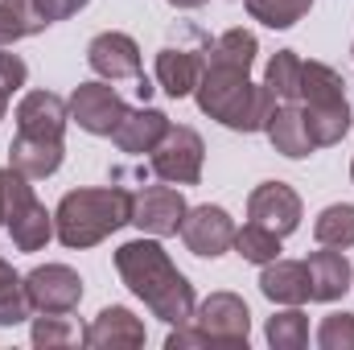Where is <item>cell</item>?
<instances>
[{
	"label": "cell",
	"mask_w": 354,
	"mask_h": 350,
	"mask_svg": "<svg viewBox=\"0 0 354 350\" xmlns=\"http://www.w3.org/2000/svg\"><path fill=\"white\" fill-rule=\"evenodd\" d=\"M115 272L165 326L194 322V284L177 272V264L157 239H132L115 248Z\"/></svg>",
	"instance_id": "obj_1"
},
{
	"label": "cell",
	"mask_w": 354,
	"mask_h": 350,
	"mask_svg": "<svg viewBox=\"0 0 354 350\" xmlns=\"http://www.w3.org/2000/svg\"><path fill=\"white\" fill-rule=\"evenodd\" d=\"M194 99L202 107V116L218 120L231 132H264L268 116L276 111V95L260 83L248 79V71H227V66H206L202 62V79L194 87Z\"/></svg>",
	"instance_id": "obj_2"
},
{
	"label": "cell",
	"mask_w": 354,
	"mask_h": 350,
	"mask_svg": "<svg viewBox=\"0 0 354 350\" xmlns=\"http://www.w3.org/2000/svg\"><path fill=\"white\" fill-rule=\"evenodd\" d=\"M132 198L120 185H103V190H71L62 194L58 210H54V235L62 239V248H95L107 235H115L124 223H132Z\"/></svg>",
	"instance_id": "obj_3"
},
{
	"label": "cell",
	"mask_w": 354,
	"mask_h": 350,
	"mask_svg": "<svg viewBox=\"0 0 354 350\" xmlns=\"http://www.w3.org/2000/svg\"><path fill=\"white\" fill-rule=\"evenodd\" d=\"M305 120H309V132H313V145L317 149H330L338 145L346 132H351V103H346V83L334 66L326 62H305L301 66V95H297Z\"/></svg>",
	"instance_id": "obj_4"
},
{
	"label": "cell",
	"mask_w": 354,
	"mask_h": 350,
	"mask_svg": "<svg viewBox=\"0 0 354 350\" xmlns=\"http://www.w3.org/2000/svg\"><path fill=\"white\" fill-rule=\"evenodd\" d=\"M202 161H206V145L194 128L169 124V132L161 136V145L149 153L153 174L169 185H198L202 181Z\"/></svg>",
	"instance_id": "obj_5"
},
{
	"label": "cell",
	"mask_w": 354,
	"mask_h": 350,
	"mask_svg": "<svg viewBox=\"0 0 354 350\" xmlns=\"http://www.w3.org/2000/svg\"><path fill=\"white\" fill-rule=\"evenodd\" d=\"M194 326L206 334L210 347H248L252 313H248L243 297H235V293H210L194 309Z\"/></svg>",
	"instance_id": "obj_6"
},
{
	"label": "cell",
	"mask_w": 354,
	"mask_h": 350,
	"mask_svg": "<svg viewBox=\"0 0 354 350\" xmlns=\"http://www.w3.org/2000/svg\"><path fill=\"white\" fill-rule=\"evenodd\" d=\"M25 293L37 313H71L83 301V276L66 264H41L25 276Z\"/></svg>",
	"instance_id": "obj_7"
},
{
	"label": "cell",
	"mask_w": 354,
	"mask_h": 350,
	"mask_svg": "<svg viewBox=\"0 0 354 350\" xmlns=\"http://www.w3.org/2000/svg\"><path fill=\"white\" fill-rule=\"evenodd\" d=\"M4 227H8V235H12V248H17V252H41V248L50 243V235H54V214L37 202L29 177L17 181L12 206H8V223H4Z\"/></svg>",
	"instance_id": "obj_8"
},
{
	"label": "cell",
	"mask_w": 354,
	"mask_h": 350,
	"mask_svg": "<svg viewBox=\"0 0 354 350\" xmlns=\"http://www.w3.org/2000/svg\"><path fill=\"white\" fill-rule=\"evenodd\" d=\"M181 239L194 256L202 260H214L223 252H231L235 243V219L223 210V206H189L185 219H181Z\"/></svg>",
	"instance_id": "obj_9"
},
{
	"label": "cell",
	"mask_w": 354,
	"mask_h": 350,
	"mask_svg": "<svg viewBox=\"0 0 354 350\" xmlns=\"http://www.w3.org/2000/svg\"><path fill=\"white\" fill-rule=\"evenodd\" d=\"M124 99L115 95L111 83H79L71 95V120L91 132V136H111L124 120Z\"/></svg>",
	"instance_id": "obj_10"
},
{
	"label": "cell",
	"mask_w": 354,
	"mask_h": 350,
	"mask_svg": "<svg viewBox=\"0 0 354 350\" xmlns=\"http://www.w3.org/2000/svg\"><path fill=\"white\" fill-rule=\"evenodd\" d=\"M248 219L284 239V235H292L301 227V194L292 185H284V181H264L248 198Z\"/></svg>",
	"instance_id": "obj_11"
},
{
	"label": "cell",
	"mask_w": 354,
	"mask_h": 350,
	"mask_svg": "<svg viewBox=\"0 0 354 350\" xmlns=\"http://www.w3.org/2000/svg\"><path fill=\"white\" fill-rule=\"evenodd\" d=\"M185 198L177 194L174 185H149L132 198V223L153 235V239H165L181 231V219H185Z\"/></svg>",
	"instance_id": "obj_12"
},
{
	"label": "cell",
	"mask_w": 354,
	"mask_h": 350,
	"mask_svg": "<svg viewBox=\"0 0 354 350\" xmlns=\"http://www.w3.org/2000/svg\"><path fill=\"white\" fill-rule=\"evenodd\" d=\"M87 62H91V71L99 79H107V83L140 79V46L128 33H99V37H91Z\"/></svg>",
	"instance_id": "obj_13"
},
{
	"label": "cell",
	"mask_w": 354,
	"mask_h": 350,
	"mask_svg": "<svg viewBox=\"0 0 354 350\" xmlns=\"http://www.w3.org/2000/svg\"><path fill=\"white\" fill-rule=\"evenodd\" d=\"M145 322L124 309V305H107L99 309V317L83 330V347L91 350H120V347H145Z\"/></svg>",
	"instance_id": "obj_14"
},
{
	"label": "cell",
	"mask_w": 354,
	"mask_h": 350,
	"mask_svg": "<svg viewBox=\"0 0 354 350\" xmlns=\"http://www.w3.org/2000/svg\"><path fill=\"white\" fill-rule=\"evenodd\" d=\"M169 132V116L161 107H128L120 128L111 132L115 149L120 153H132V157H145L161 145V136Z\"/></svg>",
	"instance_id": "obj_15"
},
{
	"label": "cell",
	"mask_w": 354,
	"mask_h": 350,
	"mask_svg": "<svg viewBox=\"0 0 354 350\" xmlns=\"http://www.w3.org/2000/svg\"><path fill=\"white\" fill-rule=\"evenodd\" d=\"M66 120H71V103H62L54 91H29V95L17 103V132L62 140Z\"/></svg>",
	"instance_id": "obj_16"
},
{
	"label": "cell",
	"mask_w": 354,
	"mask_h": 350,
	"mask_svg": "<svg viewBox=\"0 0 354 350\" xmlns=\"http://www.w3.org/2000/svg\"><path fill=\"white\" fill-rule=\"evenodd\" d=\"M268 140H272V149L280 153V157H288V161H305L317 145H313V132H309V120H305V111L297 107V103H280L272 116H268L264 124Z\"/></svg>",
	"instance_id": "obj_17"
},
{
	"label": "cell",
	"mask_w": 354,
	"mask_h": 350,
	"mask_svg": "<svg viewBox=\"0 0 354 350\" xmlns=\"http://www.w3.org/2000/svg\"><path fill=\"white\" fill-rule=\"evenodd\" d=\"M305 272H309V301H338V297H346V288L354 280V268L342 248L313 252L305 260Z\"/></svg>",
	"instance_id": "obj_18"
},
{
	"label": "cell",
	"mask_w": 354,
	"mask_h": 350,
	"mask_svg": "<svg viewBox=\"0 0 354 350\" xmlns=\"http://www.w3.org/2000/svg\"><path fill=\"white\" fill-rule=\"evenodd\" d=\"M62 157H66V149H62V140H54V136H29V132H17V140L8 145V165H12L17 174H25L29 181H33V177L58 174Z\"/></svg>",
	"instance_id": "obj_19"
},
{
	"label": "cell",
	"mask_w": 354,
	"mask_h": 350,
	"mask_svg": "<svg viewBox=\"0 0 354 350\" xmlns=\"http://www.w3.org/2000/svg\"><path fill=\"white\" fill-rule=\"evenodd\" d=\"M260 293L272 305H305L309 301V272L301 260H268L260 272Z\"/></svg>",
	"instance_id": "obj_20"
},
{
	"label": "cell",
	"mask_w": 354,
	"mask_h": 350,
	"mask_svg": "<svg viewBox=\"0 0 354 350\" xmlns=\"http://www.w3.org/2000/svg\"><path fill=\"white\" fill-rule=\"evenodd\" d=\"M198 79H202V58H198V54L174 50V46H165V50L157 54V87L165 91L169 99L194 95Z\"/></svg>",
	"instance_id": "obj_21"
},
{
	"label": "cell",
	"mask_w": 354,
	"mask_h": 350,
	"mask_svg": "<svg viewBox=\"0 0 354 350\" xmlns=\"http://www.w3.org/2000/svg\"><path fill=\"white\" fill-rule=\"evenodd\" d=\"M256 54H260V42H256L252 29H227L223 37H214L206 46L202 62L206 66H227V71H252Z\"/></svg>",
	"instance_id": "obj_22"
},
{
	"label": "cell",
	"mask_w": 354,
	"mask_h": 350,
	"mask_svg": "<svg viewBox=\"0 0 354 350\" xmlns=\"http://www.w3.org/2000/svg\"><path fill=\"white\" fill-rule=\"evenodd\" d=\"M301 66H305V58L297 50H276V58L268 62V71H264V87L280 103H297V95H301Z\"/></svg>",
	"instance_id": "obj_23"
},
{
	"label": "cell",
	"mask_w": 354,
	"mask_h": 350,
	"mask_svg": "<svg viewBox=\"0 0 354 350\" xmlns=\"http://www.w3.org/2000/svg\"><path fill=\"white\" fill-rule=\"evenodd\" d=\"M313 235H317V243L322 248H354V206L351 202H334V206H326L322 214H317V223H313Z\"/></svg>",
	"instance_id": "obj_24"
},
{
	"label": "cell",
	"mask_w": 354,
	"mask_h": 350,
	"mask_svg": "<svg viewBox=\"0 0 354 350\" xmlns=\"http://www.w3.org/2000/svg\"><path fill=\"white\" fill-rule=\"evenodd\" d=\"M268 347L272 350H305L309 347V317L292 305L276 317H268Z\"/></svg>",
	"instance_id": "obj_25"
},
{
	"label": "cell",
	"mask_w": 354,
	"mask_h": 350,
	"mask_svg": "<svg viewBox=\"0 0 354 350\" xmlns=\"http://www.w3.org/2000/svg\"><path fill=\"white\" fill-rule=\"evenodd\" d=\"M309 8H313V0H248L252 21H260L268 29H292Z\"/></svg>",
	"instance_id": "obj_26"
},
{
	"label": "cell",
	"mask_w": 354,
	"mask_h": 350,
	"mask_svg": "<svg viewBox=\"0 0 354 350\" xmlns=\"http://www.w3.org/2000/svg\"><path fill=\"white\" fill-rule=\"evenodd\" d=\"M231 248H235L248 264H260V268H264L268 260L280 256V235L268 231V227H260V223H248L243 231H235V243H231Z\"/></svg>",
	"instance_id": "obj_27"
},
{
	"label": "cell",
	"mask_w": 354,
	"mask_h": 350,
	"mask_svg": "<svg viewBox=\"0 0 354 350\" xmlns=\"http://www.w3.org/2000/svg\"><path fill=\"white\" fill-rule=\"evenodd\" d=\"M33 347L37 350H58V347H71V342H79V334H75V326L62 317V313H41L37 322H33Z\"/></svg>",
	"instance_id": "obj_28"
},
{
	"label": "cell",
	"mask_w": 354,
	"mask_h": 350,
	"mask_svg": "<svg viewBox=\"0 0 354 350\" xmlns=\"http://www.w3.org/2000/svg\"><path fill=\"white\" fill-rule=\"evenodd\" d=\"M33 313L29 293H25V276H12L0 284V326H21Z\"/></svg>",
	"instance_id": "obj_29"
},
{
	"label": "cell",
	"mask_w": 354,
	"mask_h": 350,
	"mask_svg": "<svg viewBox=\"0 0 354 350\" xmlns=\"http://www.w3.org/2000/svg\"><path fill=\"white\" fill-rule=\"evenodd\" d=\"M317 347L322 350H354V313H330L317 326Z\"/></svg>",
	"instance_id": "obj_30"
},
{
	"label": "cell",
	"mask_w": 354,
	"mask_h": 350,
	"mask_svg": "<svg viewBox=\"0 0 354 350\" xmlns=\"http://www.w3.org/2000/svg\"><path fill=\"white\" fill-rule=\"evenodd\" d=\"M25 79H29V66L17 54H8V46H0V99H12V91L25 87Z\"/></svg>",
	"instance_id": "obj_31"
},
{
	"label": "cell",
	"mask_w": 354,
	"mask_h": 350,
	"mask_svg": "<svg viewBox=\"0 0 354 350\" xmlns=\"http://www.w3.org/2000/svg\"><path fill=\"white\" fill-rule=\"evenodd\" d=\"M21 37H29V29L21 25V17L12 12V4L0 0V46H12V42H21Z\"/></svg>",
	"instance_id": "obj_32"
},
{
	"label": "cell",
	"mask_w": 354,
	"mask_h": 350,
	"mask_svg": "<svg viewBox=\"0 0 354 350\" xmlns=\"http://www.w3.org/2000/svg\"><path fill=\"white\" fill-rule=\"evenodd\" d=\"M37 8H41V17L54 25V21H66V17H75L79 8H87V0H37Z\"/></svg>",
	"instance_id": "obj_33"
},
{
	"label": "cell",
	"mask_w": 354,
	"mask_h": 350,
	"mask_svg": "<svg viewBox=\"0 0 354 350\" xmlns=\"http://www.w3.org/2000/svg\"><path fill=\"white\" fill-rule=\"evenodd\" d=\"M25 174H17L12 165L8 169H0V227L8 223V206H12V190H17V181H21Z\"/></svg>",
	"instance_id": "obj_34"
},
{
	"label": "cell",
	"mask_w": 354,
	"mask_h": 350,
	"mask_svg": "<svg viewBox=\"0 0 354 350\" xmlns=\"http://www.w3.org/2000/svg\"><path fill=\"white\" fill-rule=\"evenodd\" d=\"M12 276H17V272H12V264L0 256V284H4V280H12Z\"/></svg>",
	"instance_id": "obj_35"
},
{
	"label": "cell",
	"mask_w": 354,
	"mask_h": 350,
	"mask_svg": "<svg viewBox=\"0 0 354 350\" xmlns=\"http://www.w3.org/2000/svg\"><path fill=\"white\" fill-rule=\"evenodd\" d=\"M169 4H174V8H202L206 0H169Z\"/></svg>",
	"instance_id": "obj_36"
},
{
	"label": "cell",
	"mask_w": 354,
	"mask_h": 350,
	"mask_svg": "<svg viewBox=\"0 0 354 350\" xmlns=\"http://www.w3.org/2000/svg\"><path fill=\"white\" fill-rule=\"evenodd\" d=\"M4 111H8V99H0V120H4Z\"/></svg>",
	"instance_id": "obj_37"
},
{
	"label": "cell",
	"mask_w": 354,
	"mask_h": 350,
	"mask_svg": "<svg viewBox=\"0 0 354 350\" xmlns=\"http://www.w3.org/2000/svg\"><path fill=\"white\" fill-rule=\"evenodd\" d=\"M351 181H354V165H351Z\"/></svg>",
	"instance_id": "obj_38"
}]
</instances>
